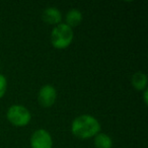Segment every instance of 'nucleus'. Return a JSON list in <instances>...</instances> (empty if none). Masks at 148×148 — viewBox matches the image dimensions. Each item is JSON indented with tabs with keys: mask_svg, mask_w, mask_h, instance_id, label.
<instances>
[{
	"mask_svg": "<svg viewBox=\"0 0 148 148\" xmlns=\"http://www.w3.org/2000/svg\"><path fill=\"white\" fill-rule=\"evenodd\" d=\"M131 83L134 86V88L137 90H143L146 88L147 85V76L143 72H136L132 76Z\"/></svg>",
	"mask_w": 148,
	"mask_h": 148,
	"instance_id": "nucleus-8",
	"label": "nucleus"
},
{
	"mask_svg": "<svg viewBox=\"0 0 148 148\" xmlns=\"http://www.w3.org/2000/svg\"><path fill=\"white\" fill-rule=\"evenodd\" d=\"M56 97H57V91H56L55 87L50 84H47L41 87L38 99H39V103L42 107L50 108L54 105Z\"/></svg>",
	"mask_w": 148,
	"mask_h": 148,
	"instance_id": "nucleus-5",
	"label": "nucleus"
},
{
	"mask_svg": "<svg viewBox=\"0 0 148 148\" xmlns=\"http://www.w3.org/2000/svg\"><path fill=\"white\" fill-rule=\"evenodd\" d=\"M42 18L48 25H58L62 21V14L56 7H48L43 11Z\"/></svg>",
	"mask_w": 148,
	"mask_h": 148,
	"instance_id": "nucleus-6",
	"label": "nucleus"
},
{
	"mask_svg": "<svg viewBox=\"0 0 148 148\" xmlns=\"http://www.w3.org/2000/svg\"><path fill=\"white\" fill-rule=\"evenodd\" d=\"M101 130V125L95 118L89 115H82L74 119L71 125V131L75 137L80 139H88L97 134Z\"/></svg>",
	"mask_w": 148,
	"mask_h": 148,
	"instance_id": "nucleus-1",
	"label": "nucleus"
},
{
	"mask_svg": "<svg viewBox=\"0 0 148 148\" xmlns=\"http://www.w3.org/2000/svg\"><path fill=\"white\" fill-rule=\"evenodd\" d=\"M95 145L97 148H112L113 147V140L107 134L99 133L95 135Z\"/></svg>",
	"mask_w": 148,
	"mask_h": 148,
	"instance_id": "nucleus-9",
	"label": "nucleus"
},
{
	"mask_svg": "<svg viewBox=\"0 0 148 148\" xmlns=\"http://www.w3.org/2000/svg\"><path fill=\"white\" fill-rule=\"evenodd\" d=\"M32 148H52L53 140L48 131L44 129H39L34 132L31 137Z\"/></svg>",
	"mask_w": 148,
	"mask_h": 148,
	"instance_id": "nucleus-4",
	"label": "nucleus"
},
{
	"mask_svg": "<svg viewBox=\"0 0 148 148\" xmlns=\"http://www.w3.org/2000/svg\"><path fill=\"white\" fill-rule=\"evenodd\" d=\"M7 120L12 125L17 127H23L29 123L32 116L29 111L21 105H13L7 110Z\"/></svg>",
	"mask_w": 148,
	"mask_h": 148,
	"instance_id": "nucleus-3",
	"label": "nucleus"
},
{
	"mask_svg": "<svg viewBox=\"0 0 148 148\" xmlns=\"http://www.w3.org/2000/svg\"><path fill=\"white\" fill-rule=\"evenodd\" d=\"M143 99H144V103H145V105H147L148 103V91L144 90V93H143Z\"/></svg>",
	"mask_w": 148,
	"mask_h": 148,
	"instance_id": "nucleus-11",
	"label": "nucleus"
},
{
	"mask_svg": "<svg viewBox=\"0 0 148 148\" xmlns=\"http://www.w3.org/2000/svg\"><path fill=\"white\" fill-rule=\"evenodd\" d=\"M65 21L66 25L72 29V27L80 25V23L82 21V14L77 9H71V10H69L66 13Z\"/></svg>",
	"mask_w": 148,
	"mask_h": 148,
	"instance_id": "nucleus-7",
	"label": "nucleus"
},
{
	"mask_svg": "<svg viewBox=\"0 0 148 148\" xmlns=\"http://www.w3.org/2000/svg\"><path fill=\"white\" fill-rule=\"evenodd\" d=\"M73 40V31L66 23H59L51 33V43L56 49H65Z\"/></svg>",
	"mask_w": 148,
	"mask_h": 148,
	"instance_id": "nucleus-2",
	"label": "nucleus"
},
{
	"mask_svg": "<svg viewBox=\"0 0 148 148\" xmlns=\"http://www.w3.org/2000/svg\"><path fill=\"white\" fill-rule=\"evenodd\" d=\"M7 88V81L6 78L3 76L2 74H0V99L5 95V91Z\"/></svg>",
	"mask_w": 148,
	"mask_h": 148,
	"instance_id": "nucleus-10",
	"label": "nucleus"
}]
</instances>
